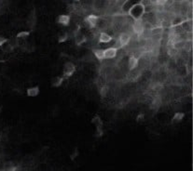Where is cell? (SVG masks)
<instances>
[{
    "label": "cell",
    "instance_id": "cell-18",
    "mask_svg": "<svg viewBox=\"0 0 193 171\" xmlns=\"http://www.w3.org/2000/svg\"><path fill=\"white\" fill-rule=\"evenodd\" d=\"M107 92H108V87H107L106 86L103 87L102 89H100V95L102 98H105L106 96L107 95Z\"/></svg>",
    "mask_w": 193,
    "mask_h": 171
},
{
    "label": "cell",
    "instance_id": "cell-13",
    "mask_svg": "<svg viewBox=\"0 0 193 171\" xmlns=\"http://www.w3.org/2000/svg\"><path fill=\"white\" fill-rule=\"evenodd\" d=\"M92 124H93L94 126H96V128H103V126H104V122L101 119L100 115H95L92 119Z\"/></svg>",
    "mask_w": 193,
    "mask_h": 171
},
{
    "label": "cell",
    "instance_id": "cell-16",
    "mask_svg": "<svg viewBox=\"0 0 193 171\" xmlns=\"http://www.w3.org/2000/svg\"><path fill=\"white\" fill-rule=\"evenodd\" d=\"M30 34H31L30 31H22V32H19L17 34L16 38L17 39H25L30 36Z\"/></svg>",
    "mask_w": 193,
    "mask_h": 171
},
{
    "label": "cell",
    "instance_id": "cell-1",
    "mask_svg": "<svg viewBox=\"0 0 193 171\" xmlns=\"http://www.w3.org/2000/svg\"><path fill=\"white\" fill-rule=\"evenodd\" d=\"M128 14L131 16L134 21L141 20L143 15L145 14V6H144L142 3L133 4L131 7V8L129 10Z\"/></svg>",
    "mask_w": 193,
    "mask_h": 171
},
{
    "label": "cell",
    "instance_id": "cell-23",
    "mask_svg": "<svg viewBox=\"0 0 193 171\" xmlns=\"http://www.w3.org/2000/svg\"><path fill=\"white\" fill-rule=\"evenodd\" d=\"M0 111H1V108H0Z\"/></svg>",
    "mask_w": 193,
    "mask_h": 171
},
{
    "label": "cell",
    "instance_id": "cell-11",
    "mask_svg": "<svg viewBox=\"0 0 193 171\" xmlns=\"http://www.w3.org/2000/svg\"><path fill=\"white\" fill-rule=\"evenodd\" d=\"M40 93V89L38 86H35V87H28L27 90H26V94H27L28 97H37Z\"/></svg>",
    "mask_w": 193,
    "mask_h": 171
},
{
    "label": "cell",
    "instance_id": "cell-15",
    "mask_svg": "<svg viewBox=\"0 0 193 171\" xmlns=\"http://www.w3.org/2000/svg\"><path fill=\"white\" fill-rule=\"evenodd\" d=\"M92 53L94 55V57L98 60L102 61L103 60H105V55H104V49H95L92 50Z\"/></svg>",
    "mask_w": 193,
    "mask_h": 171
},
{
    "label": "cell",
    "instance_id": "cell-7",
    "mask_svg": "<svg viewBox=\"0 0 193 171\" xmlns=\"http://www.w3.org/2000/svg\"><path fill=\"white\" fill-rule=\"evenodd\" d=\"M70 21H71V18L69 15L67 14H62V15H59L56 18V23L58 24H61L62 26H68L70 24Z\"/></svg>",
    "mask_w": 193,
    "mask_h": 171
},
{
    "label": "cell",
    "instance_id": "cell-8",
    "mask_svg": "<svg viewBox=\"0 0 193 171\" xmlns=\"http://www.w3.org/2000/svg\"><path fill=\"white\" fill-rule=\"evenodd\" d=\"M138 64H139V60L136 58L135 56H131L129 58V60H128V68L130 71H133V70L136 69L138 67Z\"/></svg>",
    "mask_w": 193,
    "mask_h": 171
},
{
    "label": "cell",
    "instance_id": "cell-19",
    "mask_svg": "<svg viewBox=\"0 0 193 171\" xmlns=\"http://www.w3.org/2000/svg\"><path fill=\"white\" fill-rule=\"evenodd\" d=\"M103 134H104V130H103V128H96V131H95L96 137H102Z\"/></svg>",
    "mask_w": 193,
    "mask_h": 171
},
{
    "label": "cell",
    "instance_id": "cell-2",
    "mask_svg": "<svg viewBox=\"0 0 193 171\" xmlns=\"http://www.w3.org/2000/svg\"><path fill=\"white\" fill-rule=\"evenodd\" d=\"M131 41V36L127 33H121L119 36L118 39L116 42V47L117 49H122V47H126Z\"/></svg>",
    "mask_w": 193,
    "mask_h": 171
},
{
    "label": "cell",
    "instance_id": "cell-3",
    "mask_svg": "<svg viewBox=\"0 0 193 171\" xmlns=\"http://www.w3.org/2000/svg\"><path fill=\"white\" fill-rule=\"evenodd\" d=\"M76 72V65L71 62V61H66L64 64V68H62V77L69 78L71 77Z\"/></svg>",
    "mask_w": 193,
    "mask_h": 171
},
{
    "label": "cell",
    "instance_id": "cell-21",
    "mask_svg": "<svg viewBox=\"0 0 193 171\" xmlns=\"http://www.w3.org/2000/svg\"><path fill=\"white\" fill-rule=\"evenodd\" d=\"M17 170V168L14 166H10L8 168H6L3 171H16Z\"/></svg>",
    "mask_w": 193,
    "mask_h": 171
},
{
    "label": "cell",
    "instance_id": "cell-17",
    "mask_svg": "<svg viewBox=\"0 0 193 171\" xmlns=\"http://www.w3.org/2000/svg\"><path fill=\"white\" fill-rule=\"evenodd\" d=\"M68 37H69L68 34H67V33H65L64 34H62V36H59V39H58V42H59V43H65V41L68 40Z\"/></svg>",
    "mask_w": 193,
    "mask_h": 171
},
{
    "label": "cell",
    "instance_id": "cell-5",
    "mask_svg": "<svg viewBox=\"0 0 193 171\" xmlns=\"http://www.w3.org/2000/svg\"><path fill=\"white\" fill-rule=\"evenodd\" d=\"M84 21H85V23H86L90 28L93 29L96 27L98 21H99V17L95 14H91V15H88Z\"/></svg>",
    "mask_w": 193,
    "mask_h": 171
},
{
    "label": "cell",
    "instance_id": "cell-9",
    "mask_svg": "<svg viewBox=\"0 0 193 171\" xmlns=\"http://www.w3.org/2000/svg\"><path fill=\"white\" fill-rule=\"evenodd\" d=\"M86 40H87L86 36H85L80 31H78V32L75 34V43L77 46H81L83 43L86 42Z\"/></svg>",
    "mask_w": 193,
    "mask_h": 171
},
{
    "label": "cell",
    "instance_id": "cell-10",
    "mask_svg": "<svg viewBox=\"0 0 193 171\" xmlns=\"http://www.w3.org/2000/svg\"><path fill=\"white\" fill-rule=\"evenodd\" d=\"M64 81H65V78H64V77L57 76H54V77L51 78V85L52 87H61V86L62 85Z\"/></svg>",
    "mask_w": 193,
    "mask_h": 171
},
{
    "label": "cell",
    "instance_id": "cell-4",
    "mask_svg": "<svg viewBox=\"0 0 193 171\" xmlns=\"http://www.w3.org/2000/svg\"><path fill=\"white\" fill-rule=\"evenodd\" d=\"M133 31L134 34H136L138 36H140L143 34L144 31H145V26H144L143 20H136L134 21L133 24Z\"/></svg>",
    "mask_w": 193,
    "mask_h": 171
},
{
    "label": "cell",
    "instance_id": "cell-22",
    "mask_svg": "<svg viewBox=\"0 0 193 171\" xmlns=\"http://www.w3.org/2000/svg\"><path fill=\"white\" fill-rule=\"evenodd\" d=\"M144 116H145V115H144L143 113H140V115H139L136 117V121H137V122H141V121H143V120H144Z\"/></svg>",
    "mask_w": 193,
    "mask_h": 171
},
{
    "label": "cell",
    "instance_id": "cell-20",
    "mask_svg": "<svg viewBox=\"0 0 193 171\" xmlns=\"http://www.w3.org/2000/svg\"><path fill=\"white\" fill-rule=\"evenodd\" d=\"M7 42H8V38H6V37H4V36H0V47L3 46L4 44L7 43Z\"/></svg>",
    "mask_w": 193,
    "mask_h": 171
},
{
    "label": "cell",
    "instance_id": "cell-6",
    "mask_svg": "<svg viewBox=\"0 0 193 171\" xmlns=\"http://www.w3.org/2000/svg\"><path fill=\"white\" fill-rule=\"evenodd\" d=\"M117 54H118V49L115 47H108V49H104L105 59H106V60L114 59L117 56Z\"/></svg>",
    "mask_w": 193,
    "mask_h": 171
},
{
    "label": "cell",
    "instance_id": "cell-14",
    "mask_svg": "<svg viewBox=\"0 0 193 171\" xmlns=\"http://www.w3.org/2000/svg\"><path fill=\"white\" fill-rule=\"evenodd\" d=\"M184 117H185V113L182 112H176L172 118V123L173 124H178V123L183 121Z\"/></svg>",
    "mask_w": 193,
    "mask_h": 171
},
{
    "label": "cell",
    "instance_id": "cell-12",
    "mask_svg": "<svg viewBox=\"0 0 193 171\" xmlns=\"http://www.w3.org/2000/svg\"><path fill=\"white\" fill-rule=\"evenodd\" d=\"M112 37L110 34H108L106 32H102L99 36V43H104V44H107V43H110L112 41Z\"/></svg>",
    "mask_w": 193,
    "mask_h": 171
}]
</instances>
